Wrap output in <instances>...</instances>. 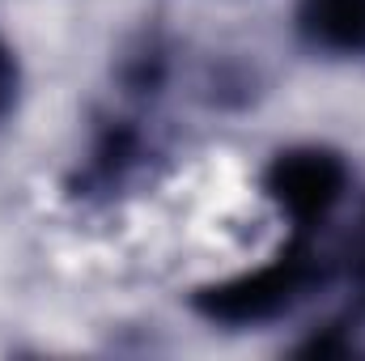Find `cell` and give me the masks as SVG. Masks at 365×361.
<instances>
[{"label":"cell","instance_id":"3","mask_svg":"<svg viewBox=\"0 0 365 361\" xmlns=\"http://www.w3.org/2000/svg\"><path fill=\"white\" fill-rule=\"evenodd\" d=\"M297 21L323 51H365V0H302Z\"/></svg>","mask_w":365,"mask_h":361},{"label":"cell","instance_id":"4","mask_svg":"<svg viewBox=\"0 0 365 361\" xmlns=\"http://www.w3.org/2000/svg\"><path fill=\"white\" fill-rule=\"evenodd\" d=\"M13 86H17V73H13V60H9V51L0 47V115L13 106Z\"/></svg>","mask_w":365,"mask_h":361},{"label":"cell","instance_id":"2","mask_svg":"<svg viewBox=\"0 0 365 361\" xmlns=\"http://www.w3.org/2000/svg\"><path fill=\"white\" fill-rule=\"evenodd\" d=\"M310 285V264L302 255H276L242 268L195 293V310L225 327H255L280 319Z\"/></svg>","mask_w":365,"mask_h":361},{"label":"cell","instance_id":"1","mask_svg":"<svg viewBox=\"0 0 365 361\" xmlns=\"http://www.w3.org/2000/svg\"><path fill=\"white\" fill-rule=\"evenodd\" d=\"M259 195L268 200V208L280 221H289L293 230H306V225L327 221L336 204L349 195V166L331 149L297 145L268 162Z\"/></svg>","mask_w":365,"mask_h":361}]
</instances>
